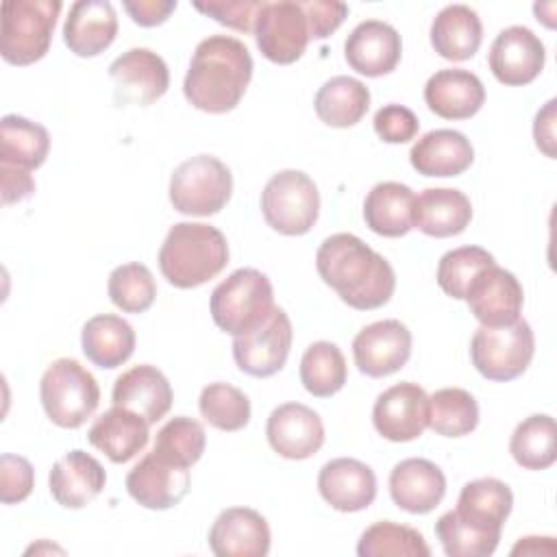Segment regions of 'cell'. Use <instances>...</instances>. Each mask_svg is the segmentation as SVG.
Segmentation results:
<instances>
[{"instance_id": "6da1fadb", "label": "cell", "mask_w": 557, "mask_h": 557, "mask_svg": "<svg viewBox=\"0 0 557 557\" xmlns=\"http://www.w3.org/2000/svg\"><path fill=\"white\" fill-rule=\"evenodd\" d=\"M315 270L357 311L387 305L396 289V274L389 261L352 233L329 235L315 252Z\"/></svg>"}, {"instance_id": "ee69618b", "label": "cell", "mask_w": 557, "mask_h": 557, "mask_svg": "<svg viewBox=\"0 0 557 557\" xmlns=\"http://www.w3.org/2000/svg\"><path fill=\"white\" fill-rule=\"evenodd\" d=\"M492 263H496L494 255L481 246L453 248L437 263V285L446 296L463 300L474 274Z\"/></svg>"}, {"instance_id": "d4e9b609", "label": "cell", "mask_w": 557, "mask_h": 557, "mask_svg": "<svg viewBox=\"0 0 557 557\" xmlns=\"http://www.w3.org/2000/svg\"><path fill=\"white\" fill-rule=\"evenodd\" d=\"M117 35V13L109 0H76L63 22V41L76 57H98Z\"/></svg>"}, {"instance_id": "cb8c5ba5", "label": "cell", "mask_w": 557, "mask_h": 557, "mask_svg": "<svg viewBox=\"0 0 557 557\" xmlns=\"http://www.w3.org/2000/svg\"><path fill=\"white\" fill-rule=\"evenodd\" d=\"M424 102L429 111L444 120H468L485 104V87L470 70L446 67L429 76Z\"/></svg>"}, {"instance_id": "277c9868", "label": "cell", "mask_w": 557, "mask_h": 557, "mask_svg": "<svg viewBox=\"0 0 557 557\" xmlns=\"http://www.w3.org/2000/svg\"><path fill=\"white\" fill-rule=\"evenodd\" d=\"M270 278L255 268H239L215 285L209 311L215 326L233 337L259 326L274 309Z\"/></svg>"}, {"instance_id": "52a82bcc", "label": "cell", "mask_w": 557, "mask_h": 557, "mask_svg": "<svg viewBox=\"0 0 557 557\" xmlns=\"http://www.w3.org/2000/svg\"><path fill=\"white\" fill-rule=\"evenodd\" d=\"M170 202L183 215L220 213L233 194V174L213 154H196L178 163L170 176Z\"/></svg>"}, {"instance_id": "f6af8a7d", "label": "cell", "mask_w": 557, "mask_h": 557, "mask_svg": "<svg viewBox=\"0 0 557 557\" xmlns=\"http://www.w3.org/2000/svg\"><path fill=\"white\" fill-rule=\"evenodd\" d=\"M35 472L26 457L4 453L0 457V500L4 505L22 503L30 496Z\"/></svg>"}, {"instance_id": "b9f144b4", "label": "cell", "mask_w": 557, "mask_h": 557, "mask_svg": "<svg viewBox=\"0 0 557 557\" xmlns=\"http://www.w3.org/2000/svg\"><path fill=\"white\" fill-rule=\"evenodd\" d=\"M200 416L220 431H242L250 422L248 396L231 383H209L198 398Z\"/></svg>"}, {"instance_id": "ac0fdd59", "label": "cell", "mask_w": 557, "mask_h": 557, "mask_svg": "<svg viewBox=\"0 0 557 557\" xmlns=\"http://www.w3.org/2000/svg\"><path fill=\"white\" fill-rule=\"evenodd\" d=\"M189 468L174 466L152 450L144 455L126 474L128 496L146 509H170L189 492Z\"/></svg>"}, {"instance_id": "7c38bea8", "label": "cell", "mask_w": 557, "mask_h": 557, "mask_svg": "<svg viewBox=\"0 0 557 557\" xmlns=\"http://www.w3.org/2000/svg\"><path fill=\"white\" fill-rule=\"evenodd\" d=\"M109 76L113 81L115 104L148 107L165 96L170 87V70L157 52L150 48H131L122 52L111 65Z\"/></svg>"}, {"instance_id": "83f0119b", "label": "cell", "mask_w": 557, "mask_h": 557, "mask_svg": "<svg viewBox=\"0 0 557 557\" xmlns=\"http://www.w3.org/2000/svg\"><path fill=\"white\" fill-rule=\"evenodd\" d=\"M409 161L422 176H459L472 165L474 148L459 131L435 128L411 146Z\"/></svg>"}, {"instance_id": "d590c367", "label": "cell", "mask_w": 557, "mask_h": 557, "mask_svg": "<svg viewBox=\"0 0 557 557\" xmlns=\"http://www.w3.org/2000/svg\"><path fill=\"white\" fill-rule=\"evenodd\" d=\"M509 453L524 470H546L557 461V426L553 416L533 413L511 433Z\"/></svg>"}, {"instance_id": "d6a6232c", "label": "cell", "mask_w": 557, "mask_h": 557, "mask_svg": "<svg viewBox=\"0 0 557 557\" xmlns=\"http://www.w3.org/2000/svg\"><path fill=\"white\" fill-rule=\"evenodd\" d=\"M513 507V494L509 485L494 476H483L466 483L459 492L455 513L481 529L503 531L505 520Z\"/></svg>"}, {"instance_id": "4dcf8cb0", "label": "cell", "mask_w": 557, "mask_h": 557, "mask_svg": "<svg viewBox=\"0 0 557 557\" xmlns=\"http://www.w3.org/2000/svg\"><path fill=\"white\" fill-rule=\"evenodd\" d=\"M416 194L411 187L383 181L376 183L363 200L366 226L381 237H403L413 228Z\"/></svg>"}, {"instance_id": "7402d4cb", "label": "cell", "mask_w": 557, "mask_h": 557, "mask_svg": "<svg viewBox=\"0 0 557 557\" xmlns=\"http://www.w3.org/2000/svg\"><path fill=\"white\" fill-rule=\"evenodd\" d=\"M107 483L102 463L89 453L74 448L54 461L48 474L52 498L65 509H83L100 496Z\"/></svg>"}, {"instance_id": "9a60e30c", "label": "cell", "mask_w": 557, "mask_h": 557, "mask_svg": "<svg viewBox=\"0 0 557 557\" xmlns=\"http://www.w3.org/2000/svg\"><path fill=\"white\" fill-rule=\"evenodd\" d=\"M411 357V331L400 320H379L352 339V359L361 374L381 379L398 372Z\"/></svg>"}, {"instance_id": "4316f807", "label": "cell", "mask_w": 557, "mask_h": 557, "mask_svg": "<svg viewBox=\"0 0 557 557\" xmlns=\"http://www.w3.org/2000/svg\"><path fill=\"white\" fill-rule=\"evenodd\" d=\"M111 398L113 405L133 409L146 418L148 424H154L170 411L174 394L168 376L159 368L139 363L115 379Z\"/></svg>"}, {"instance_id": "816d5d0a", "label": "cell", "mask_w": 557, "mask_h": 557, "mask_svg": "<svg viewBox=\"0 0 557 557\" xmlns=\"http://www.w3.org/2000/svg\"><path fill=\"white\" fill-rule=\"evenodd\" d=\"M2 174V202H20L35 191V181L28 170H20L13 165H0Z\"/></svg>"}, {"instance_id": "f5cc1de1", "label": "cell", "mask_w": 557, "mask_h": 557, "mask_svg": "<svg viewBox=\"0 0 557 557\" xmlns=\"http://www.w3.org/2000/svg\"><path fill=\"white\" fill-rule=\"evenodd\" d=\"M555 553H557L555 537H537V535L520 537L511 548V557H518V555H550L553 557Z\"/></svg>"}, {"instance_id": "ab89813d", "label": "cell", "mask_w": 557, "mask_h": 557, "mask_svg": "<svg viewBox=\"0 0 557 557\" xmlns=\"http://www.w3.org/2000/svg\"><path fill=\"white\" fill-rule=\"evenodd\" d=\"M205 446H207L205 426L189 416H176V418H170L157 431L152 453L174 466L191 468L202 457Z\"/></svg>"}, {"instance_id": "5bb4252c", "label": "cell", "mask_w": 557, "mask_h": 557, "mask_svg": "<svg viewBox=\"0 0 557 557\" xmlns=\"http://www.w3.org/2000/svg\"><path fill=\"white\" fill-rule=\"evenodd\" d=\"M372 424L389 442L418 440L429 426V394L411 381L387 387L374 400Z\"/></svg>"}, {"instance_id": "2e32d148", "label": "cell", "mask_w": 557, "mask_h": 557, "mask_svg": "<svg viewBox=\"0 0 557 557\" xmlns=\"http://www.w3.org/2000/svg\"><path fill=\"white\" fill-rule=\"evenodd\" d=\"M487 63L500 85L522 87L542 74L546 48L531 28L507 26L492 41Z\"/></svg>"}, {"instance_id": "d6986e66", "label": "cell", "mask_w": 557, "mask_h": 557, "mask_svg": "<svg viewBox=\"0 0 557 557\" xmlns=\"http://www.w3.org/2000/svg\"><path fill=\"white\" fill-rule=\"evenodd\" d=\"M400 57L403 41L398 30L381 20L359 22L344 41V59L361 76H385L396 70Z\"/></svg>"}, {"instance_id": "7bdbcfd3", "label": "cell", "mask_w": 557, "mask_h": 557, "mask_svg": "<svg viewBox=\"0 0 557 557\" xmlns=\"http://www.w3.org/2000/svg\"><path fill=\"white\" fill-rule=\"evenodd\" d=\"M107 292L111 302L124 313H144L157 298V283L152 272L137 261L122 263L109 274Z\"/></svg>"}, {"instance_id": "1f68e13d", "label": "cell", "mask_w": 557, "mask_h": 557, "mask_svg": "<svg viewBox=\"0 0 557 557\" xmlns=\"http://www.w3.org/2000/svg\"><path fill=\"white\" fill-rule=\"evenodd\" d=\"M135 342L133 326L115 313L89 318L81 333L83 355L102 370H113L126 363L135 350Z\"/></svg>"}, {"instance_id": "3957f363", "label": "cell", "mask_w": 557, "mask_h": 557, "mask_svg": "<svg viewBox=\"0 0 557 557\" xmlns=\"http://www.w3.org/2000/svg\"><path fill=\"white\" fill-rule=\"evenodd\" d=\"M157 261L170 285L191 289L215 278L226 268L228 244L224 233L211 224L178 222L168 231Z\"/></svg>"}, {"instance_id": "c3c4849f", "label": "cell", "mask_w": 557, "mask_h": 557, "mask_svg": "<svg viewBox=\"0 0 557 557\" xmlns=\"http://www.w3.org/2000/svg\"><path fill=\"white\" fill-rule=\"evenodd\" d=\"M300 7L307 15L311 39H326L348 15V4L333 0H300Z\"/></svg>"}, {"instance_id": "bcb514c9", "label": "cell", "mask_w": 557, "mask_h": 557, "mask_svg": "<svg viewBox=\"0 0 557 557\" xmlns=\"http://www.w3.org/2000/svg\"><path fill=\"white\" fill-rule=\"evenodd\" d=\"M261 4L263 0H209L194 2V9L207 17H213L222 26L250 33L255 28V17Z\"/></svg>"}, {"instance_id": "f907efd6", "label": "cell", "mask_w": 557, "mask_h": 557, "mask_svg": "<svg viewBox=\"0 0 557 557\" xmlns=\"http://www.w3.org/2000/svg\"><path fill=\"white\" fill-rule=\"evenodd\" d=\"M555 109H557V100L550 98L537 113H535V122H533V139L537 150H542L548 159H555Z\"/></svg>"}, {"instance_id": "681fc988", "label": "cell", "mask_w": 557, "mask_h": 557, "mask_svg": "<svg viewBox=\"0 0 557 557\" xmlns=\"http://www.w3.org/2000/svg\"><path fill=\"white\" fill-rule=\"evenodd\" d=\"M176 9L174 0H137V2H124V11L131 15V20L144 28H152L163 24L172 11Z\"/></svg>"}, {"instance_id": "e575fe53", "label": "cell", "mask_w": 557, "mask_h": 557, "mask_svg": "<svg viewBox=\"0 0 557 557\" xmlns=\"http://www.w3.org/2000/svg\"><path fill=\"white\" fill-rule=\"evenodd\" d=\"M50 150L48 131L22 115L9 113L0 120V165L37 170Z\"/></svg>"}, {"instance_id": "ba28073f", "label": "cell", "mask_w": 557, "mask_h": 557, "mask_svg": "<svg viewBox=\"0 0 557 557\" xmlns=\"http://www.w3.org/2000/svg\"><path fill=\"white\" fill-rule=\"evenodd\" d=\"M261 213L268 226L281 235H305L318 222L320 191L302 170H281L261 191Z\"/></svg>"}, {"instance_id": "484cf974", "label": "cell", "mask_w": 557, "mask_h": 557, "mask_svg": "<svg viewBox=\"0 0 557 557\" xmlns=\"http://www.w3.org/2000/svg\"><path fill=\"white\" fill-rule=\"evenodd\" d=\"M87 440L113 463H126L146 448L150 440V424L133 409L113 405L94 420L87 431Z\"/></svg>"}, {"instance_id": "9c48e42d", "label": "cell", "mask_w": 557, "mask_h": 557, "mask_svg": "<svg viewBox=\"0 0 557 557\" xmlns=\"http://www.w3.org/2000/svg\"><path fill=\"white\" fill-rule=\"evenodd\" d=\"M535 355L531 324L518 318L507 326H479L470 342V359L487 381H513L529 368Z\"/></svg>"}, {"instance_id": "836d02e7", "label": "cell", "mask_w": 557, "mask_h": 557, "mask_svg": "<svg viewBox=\"0 0 557 557\" xmlns=\"http://www.w3.org/2000/svg\"><path fill=\"white\" fill-rule=\"evenodd\" d=\"M313 109L320 122L331 128L355 126L370 109V89L359 78L333 76L318 89Z\"/></svg>"}, {"instance_id": "4fadbf2b", "label": "cell", "mask_w": 557, "mask_h": 557, "mask_svg": "<svg viewBox=\"0 0 557 557\" xmlns=\"http://www.w3.org/2000/svg\"><path fill=\"white\" fill-rule=\"evenodd\" d=\"M463 300L481 326H507L520 318L524 292L509 270L492 263L474 274Z\"/></svg>"}, {"instance_id": "8992f818", "label": "cell", "mask_w": 557, "mask_h": 557, "mask_svg": "<svg viewBox=\"0 0 557 557\" xmlns=\"http://www.w3.org/2000/svg\"><path fill=\"white\" fill-rule=\"evenodd\" d=\"M61 0H7L0 22V54L11 65H30L52 44Z\"/></svg>"}, {"instance_id": "30bf717a", "label": "cell", "mask_w": 557, "mask_h": 557, "mask_svg": "<svg viewBox=\"0 0 557 557\" xmlns=\"http://www.w3.org/2000/svg\"><path fill=\"white\" fill-rule=\"evenodd\" d=\"M252 33L261 54L276 65L296 63L311 41L307 15L296 0L263 2Z\"/></svg>"}, {"instance_id": "74e56055", "label": "cell", "mask_w": 557, "mask_h": 557, "mask_svg": "<svg viewBox=\"0 0 557 557\" xmlns=\"http://www.w3.org/2000/svg\"><path fill=\"white\" fill-rule=\"evenodd\" d=\"M479 424V405L468 389L442 387L429 396V429L442 437L470 435Z\"/></svg>"}, {"instance_id": "f546056e", "label": "cell", "mask_w": 557, "mask_h": 557, "mask_svg": "<svg viewBox=\"0 0 557 557\" xmlns=\"http://www.w3.org/2000/svg\"><path fill=\"white\" fill-rule=\"evenodd\" d=\"M483 41V24L468 4H448L431 22V46L448 61L472 59Z\"/></svg>"}, {"instance_id": "44dd1931", "label": "cell", "mask_w": 557, "mask_h": 557, "mask_svg": "<svg viewBox=\"0 0 557 557\" xmlns=\"http://www.w3.org/2000/svg\"><path fill=\"white\" fill-rule=\"evenodd\" d=\"M318 492L337 511H363L376 498V474L359 459L337 457L320 468Z\"/></svg>"}, {"instance_id": "f35d334b", "label": "cell", "mask_w": 557, "mask_h": 557, "mask_svg": "<svg viewBox=\"0 0 557 557\" xmlns=\"http://www.w3.org/2000/svg\"><path fill=\"white\" fill-rule=\"evenodd\" d=\"M359 557H429L424 535L407 524L381 520L368 527L357 542Z\"/></svg>"}, {"instance_id": "ffe728a7", "label": "cell", "mask_w": 557, "mask_h": 557, "mask_svg": "<svg viewBox=\"0 0 557 557\" xmlns=\"http://www.w3.org/2000/svg\"><path fill=\"white\" fill-rule=\"evenodd\" d=\"M270 542L268 520L250 507L220 511L209 529V548L215 557H265Z\"/></svg>"}, {"instance_id": "7dc6e473", "label": "cell", "mask_w": 557, "mask_h": 557, "mask_svg": "<svg viewBox=\"0 0 557 557\" xmlns=\"http://www.w3.org/2000/svg\"><path fill=\"white\" fill-rule=\"evenodd\" d=\"M374 133L385 144H407L420 131L418 115L405 104H385L374 113Z\"/></svg>"}, {"instance_id": "8fae6325", "label": "cell", "mask_w": 557, "mask_h": 557, "mask_svg": "<svg viewBox=\"0 0 557 557\" xmlns=\"http://www.w3.org/2000/svg\"><path fill=\"white\" fill-rule=\"evenodd\" d=\"M292 322L289 315L274 307L268 320L252 331L233 337V359L237 368L250 376L265 379L283 370L292 348Z\"/></svg>"}, {"instance_id": "5b68a950", "label": "cell", "mask_w": 557, "mask_h": 557, "mask_svg": "<svg viewBox=\"0 0 557 557\" xmlns=\"http://www.w3.org/2000/svg\"><path fill=\"white\" fill-rule=\"evenodd\" d=\"M39 398L50 422L61 429H78L96 413L100 385L76 359L61 357L41 374Z\"/></svg>"}, {"instance_id": "e0dca14e", "label": "cell", "mask_w": 557, "mask_h": 557, "mask_svg": "<svg viewBox=\"0 0 557 557\" xmlns=\"http://www.w3.org/2000/svg\"><path fill=\"white\" fill-rule=\"evenodd\" d=\"M268 444L285 459L313 457L324 444V424L318 411L302 403H283L272 409L265 424Z\"/></svg>"}, {"instance_id": "f1b7e54d", "label": "cell", "mask_w": 557, "mask_h": 557, "mask_svg": "<svg viewBox=\"0 0 557 557\" xmlns=\"http://www.w3.org/2000/svg\"><path fill=\"white\" fill-rule=\"evenodd\" d=\"M472 220L470 198L453 187H429L416 196L413 228L429 237H453L468 228Z\"/></svg>"}, {"instance_id": "60d3db41", "label": "cell", "mask_w": 557, "mask_h": 557, "mask_svg": "<svg viewBox=\"0 0 557 557\" xmlns=\"http://www.w3.org/2000/svg\"><path fill=\"white\" fill-rule=\"evenodd\" d=\"M435 535L448 557H487L500 542V531L470 524L461 520L455 509L437 518Z\"/></svg>"}, {"instance_id": "8d00e7d4", "label": "cell", "mask_w": 557, "mask_h": 557, "mask_svg": "<svg viewBox=\"0 0 557 557\" xmlns=\"http://www.w3.org/2000/svg\"><path fill=\"white\" fill-rule=\"evenodd\" d=\"M348 379L346 357L337 344L320 339L307 346L300 359V383L315 398H331Z\"/></svg>"}, {"instance_id": "603a6c76", "label": "cell", "mask_w": 557, "mask_h": 557, "mask_svg": "<svg viewBox=\"0 0 557 557\" xmlns=\"http://www.w3.org/2000/svg\"><path fill=\"white\" fill-rule=\"evenodd\" d=\"M446 494V476L440 466L422 457L398 461L389 472V496L407 513L433 511Z\"/></svg>"}, {"instance_id": "7a4b0ae2", "label": "cell", "mask_w": 557, "mask_h": 557, "mask_svg": "<svg viewBox=\"0 0 557 557\" xmlns=\"http://www.w3.org/2000/svg\"><path fill=\"white\" fill-rule=\"evenodd\" d=\"M252 78V57L246 44L231 35L202 39L189 61L183 94L205 113L233 111Z\"/></svg>"}]
</instances>
